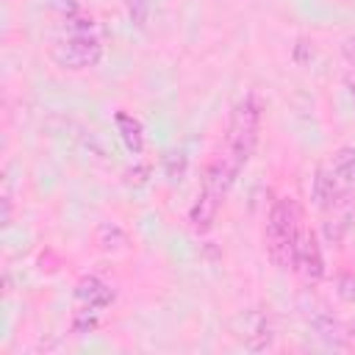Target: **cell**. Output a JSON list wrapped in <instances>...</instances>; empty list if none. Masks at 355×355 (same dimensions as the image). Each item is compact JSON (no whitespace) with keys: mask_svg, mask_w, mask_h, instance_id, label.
I'll use <instances>...</instances> for the list:
<instances>
[{"mask_svg":"<svg viewBox=\"0 0 355 355\" xmlns=\"http://www.w3.org/2000/svg\"><path fill=\"white\" fill-rule=\"evenodd\" d=\"M344 333H347V347L355 349V322H349V324L344 327Z\"/></svg>","mask_w":355,"mask_h":355,"instance_id":"cell-15","label":"cell"},{"mask_svg":"<svg viewBox=\"0 0 355 355\" xmlns=\"http://www.w3.org/2000/svg\"><path fill=\"white\" fill-rule=\"evenodd\" d=\"M114 122H116L119 139L128 147V153L141 155L144 153V125H141V119L133 116V114H128V111H116L114 114Z\"/></svg>","mask_w":355,"mask_h":355,"instance_id":"cell-9","label":"cell"},{"mask_svg":"<svg viewBox=\"0 0 355 355\" xmlns=\"http://www.w3.org/2000/svg\"><path fill=\"white\" fill-rule=\"evenodd\" d=\"M313 200L319 208H336L341 202V180L336 178L333 169L319 166L313 178Z\"/></svg>","mask_w":355,"mask_h":355,"instance_id":"cell-8","label":"cell"},{"mask_svg":"<svg viewBox=\"0 0 355 355\" xmlns=\"http://www.w3.org/2000/svg\"><path fill=\"white\" fill-rule=\"evenodd\" d=\"M94 244H97V250H103V252H122V250L130 247V239H128V233H125L119 225H114V222H100V225L94 227Z\"/></svg>","mask_w":355,"mask_h":355,"instance_id":"cell-11","label":"cell"},{"mask_svg":"<svg viewBox=\"0 0 355 355\" xmlns=\"http://www.w3.org/2000/svg\"><path fill=\"white\" fill-rule=\"evenodd\" d=\"M111 302H114V288L105 280H100L94 275H86V277L78 280V286H75V308L78 311L103 313Z\"/></svg>","mask_w":355,"mask_h":355,"instance_id":"cell-6","label":"cell"},{"mask_svg":"<svg viewBox=\"0 0 355 355\" xmlns=\"http://www.w3.org/2000/svg\"><path fill=\"white\" fill-rule=\"evenodd\" d=\"M50 58L61 69L83 72L100 64L103 42L94 36V31H67V36L50 44Z\"/></svg>","mask_w":355,"mask_h":355,"instance_id":"cell-3","label":"cell"},{"mask_svg":"<svg viewBox=\"0 0 355 355\" xmlns=\"http://www.w3.org/2000/svg\"><path fill=\"white\" fill-rule=\"evenodd\" d=\"M308 322H311V330L316 333V338L322 341V344H327V347H336V349H344L347 347V333H344V324L330 313V311H324V308H319V311H313L311 316H308Z\"/></svg>","mask_w":355,"mask_h":355,"instance_id":"cell-7","label":"cell"},{"mask_svg":"<svg viewBox=\"0 0 355 355\" xmlns=\"http://www.w3.org/2000/svg\"><path fill=\"white\" fill-rule=\"evenodd\" d=\"M275 344V324L269 313H255L252 319V330L244 336V347L252 352H263Z\"/></svg>","mask_w":355,"mask_h":355,"instance_id":"cell-10","label":"cell"},{"mask_svg":"<svg viewBox=\"0 0 355 355\" xmlns=\"http://www.w3.org/2000/svg\"><path fill=\"white\" fill-rule=\"evenodd\" d=\"M330 169L341 183H355V147H341L333 153Z\"/></svg>","mask_w":355,"mask_h":355,"instance_id":"cell-12","label":"cell"},{"mask_svg":"<svg viewBox=\"0 0 355 355\" xmlns=\"http://www.w3.org/2000/svg\"><path fill=\"white\" fill-rule=\"evenodd\" d=\"M302 227V208L294 197H280L272 202L263 227V244L269 261L277 269H294V250Z\"/></svg>","mask_w":355,"mask_h":355,"instance_id":"cell-1","label":"cell"},{"mask_svg":"<svg viewBox=\"0 0 355 355\" xmlns=\"http://www.w3.org/2000/svg\"><path fill=\"white\" fill-rule=\"evenodd\" d=\"M227 189H230V186H227L225 180H219L216 175H208V172H205L202 189H200L197 200H194L191 208H189V225H191V230L208 233V230L214 227L216 214H219V205H222Z\"/></svg>","mask_w":355,"mask_h":355,"instance_id":"cell-4","label":"cell"},{"mask_svg":"<svg viewBox=\"0 0 355 355\" xmlns=\"http://www.w3.org/2000/svg\"><path fill=\"white\" fill-rule=\"evenodd\" d=\"M336 294L344 302H355V272H344L336 280Z\"/></svg>","mask_w":355,"mask_h":355,"instance_id":"cell-13","label":"cell"},{"mask_svg":"<svg viewBox=\"0 0 355 355\" xmlns=\"http://www.w3.org/2000/svg\"><path fill=\"white\" fill-rule=\"evenodd\" d=\"M294 269L302 275V280L308 283H319L324 277V255H322V244L316 230L302 227L297 250H294Z\"/></svg>","mask_w":355,"mask_h":355,"instance_id":"cell-5","label":"cell"},{"mask_svg":"<svg viewBox=\"0 0 355 355\" xmlns=\"http://www.w3.org/2000/svg\"><path fill=\"white\" fill-rule=\"evenodd\" d=\"M344 55H347V58L355 64V33H352V36L344 42Z\"/></svg>","mask_w":355,"mask_h":355,"instance_id":"cell-14","label":"cell"},{"mask_svg":"<svg viewBox=\"0 0 355 355\" xmlns=\"http://www.w3.org/2000/svg\"><path fill=\"white\" fill-rule=\"evenodd\" d=\"M258 128H261V100L250 92L244 94L233 111H230V122H227V136H225V150L222 155L236 166L241 169L252 150H255V141H258Z\"/></svg>","mask_w":355,"mask_h":355,"instance_id":"cell-2","label":"cell"}]
</instances>
